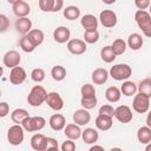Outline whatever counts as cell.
Masks as SVG:
<instances>
[{
  "mask_svg": "<svg viewBox=\"0 0 151 151\" xmlns=\"http://www.w3.org/2000/svg\"><path fill=\"white\" fill-rule=\"evenodd\" d=\"M144 44V40H143V37L138 33H132L129 35L127 38V45L132 50V51H138L142 48Z\"/></svg>",
  "mask_w": 151,
  "mask_h": 151,
  "instance_id": "23",
  "label": "cell"
},
{
  "mask_svg": "<svg viewBox=\"0 0 151 151\" xmlns=\"http://www.w3.org/2000/svg\"><path fill=\"white\" fill-rule=\"evenodd\" d=\"M111 47H112V51L116 55H122L126 50V42L122 38H118V39L113 40Z\"/></svg>",
  "mask_w": 151,
  "mask_h": 151,
  "instance_id": "31",
  "label": "cell"
},
{
  "mask_svg": "<svg viewBox=\"0 0 151 151\" xmlns=\"http://www.w3.org/2000/svg\"><path fill=\"white\" fill-rule=\"evenodd\" d=\"M114 117L118 122L126 124V123H130L132 120L133 113L127 105H120L117 109H114Z\"/></svg>",
  "mask_w": 151,
  "mask_h": 151,
  "instance_id": "8",
  "label": "cell"
},
{
  "mask_svg": "<svg viewBox=\"0 0 151 151\" xmlns=\"http://www.w3.org/2000/svg\"><path fill=\"white\" fill-rule=\"evenodd\" d=\"M88 151H105V149L100 145H92Z\"/></svg>",
  "mask_w": 151,
  "mask_h": 151,
  "instance_id": "48",
  "label": "cell"
},
{
  "mask_svg": "<svg viewBox=\"0 0 151 151\" xmlns=\"http://www.w3.org/2000/svg\"><path fill=\"white\" fill-rule=\"evenodd\" d=\"M137 90H138L137 85H136L133 81H131V80H125V81L123 83L122 87H120V91H122V93H123L124 96H127V97L136 94Z\"/></svg>",
  "mask_w": 151,
  "mask_h": 151,
  "instance_id": "29",
  "label": "cell"
},
{
  "mask_svg": "<svg viewBox=\"0 0 151 151\" xmlns=\"http://www.w3.org/2000/svg\"><path fill=\"white\" fill-rule=\"evenodd\" d=\"M99 40L98 31H85L84 32V41L86 44H96Z\"/></svg>",
  "mask_w": 151,
  "mask_h": 151,
  "instance_id": "37",
  "label": "cell"
},
{
  "mask_svg": "<svg viewBox=\"0 0 151 151\" xmlns=\"http://www.w3.org/2000/svg\"><path fill=\"white\" fill-rule=\"evenodd\" d=\"M120 96H122V91L116 86H110L105 91V98L110 103H117L120 99Z\"/></svg>",
  "mask_w": 151,
  "mask_h": 151,
  "instance_id": "26",
  "label": "cell"
},
{
  "mask_svg": "<svg viewBox=\"0 0 151 151\" xmlns=\"http://www.w3.org/2000/svg\"><path fill=\"white\" fill-rule=\"evenodd\" d=\"M90 120H91V114L85 109H79V110H77L73 113V122L77 125H79V126H83V125L88 124Z\"/></svg>",
  "mask_w": 151,
  "mask_h": 151,
  "instance_id": "16",
  "label": "cell"
},
{
  "mask_svg": "<svg viewBox=\"0 0 151 151\" xmlns=\"http://www.w3.org/2000/svg\"><path fill=\"white\" fill-rule=\"evenodd\" d=\"M46 136H44L42 133H35L32 136L31 138V146L33 150L35 151H44L45 149V144H46Z\"/></svg>",
  "mask_w": 151,
  "mask_h": 151,
  "instance_id": "22",
  "label": "cell"
},
{
  "mask_svg": "<svg viewBox=\"0 0 151 151\" xmlns=\"http://www.w3.org/2000/svg\"><path fill=\"white\" fill-rule=\"evenodd\" d=\"M19 45H20L21 50H22L24 52H26V53H31V52H33V51L37 48V47L34 46V44L31 41V39H29L27 35H24V37L20 39Z\"/></svg>",
  "mask_w": 151,
  "mask_h": 151,
  "instance_id": "34",
  "label": "cell"
},
{
  "mask_svg": "<svg viewBox=\"0 0 151 151\" xmlns=\"http://www.w3.org/2000/svg\"><path fill=\"white\" fill-rule=\"evenodd\" d=\"M55 151H59V150H55Z\"/></svg>",
  "mask_w": 151,
  "mask_h": 151,
  "instance_id": "53",
  "label": "cell"
},
{
  "mask_svg": "<svg viewBox=\"0 0 151 151\" xmlns=\"http://www.w3.org/2000/svg\"><path fill=\"white\" fill-rule=\"evenodd\" d=\"M47 92L46 90L40 86V85H35L32 87V90L29 91L28 96H27V103L31 105V106H40L42 103L46 101V98H47Z\"/></svg>",
  "mask_w": 151,
  "mask_h": 151,
  "instance_id": "1",
  "label": "cell"
},
{
  "mask_svg": "<svg viewBox=\"0 0 151 151\" xmlns=\"http://www.w3.org/2000/svg\"><path fill=\"white\" fill-rule=\"evenodd\" d=\"M52 130L54 131H61L66 127V119L63 114L60 113H54L51 116L50 118V122H48Z\"/></svg>",
  "mask_w": 151,
  "mask_h": 151,
  "instance_id": "15",
  "label": "cell"
},
{
  "mask_svg": "<svg viewBox=\"0 0 151 151\" xmlns=\"http://www.w3.org/2000/svg\"><path fill=\"white\" fill-rule=\"evenodd\" d=\"M45 103L54 111H60L64 107V100H63L61 96L58 92H50L47 94V98H46Z\"/></svg>",
  "mask_w": 151,
  "mask_h": 151,
  "instance_id": "12",
  "label": "cell"
},
{
  "mask_svg": "<svg viewBox=\"0 0 151 151\" xmlns=\"http://www.w3.org/2000/svg\"><path fill=\"white\" fill-rule=\"evenodd\" d=\"M81 138L86 144H94L99 138V133L97 130H94L92 127H87L83 131Z\"/></svg>",
  "mask_w": 151,
  "mask_h": 151,
  "instance_id": "24",
  "label": "cell"
},
{
  "mask_svg": "<svg viewBox=\"0 0 151 151\" xmlns=\"http://www.w3.org/2000/svg\"><path fill=\"white\" fill-rule=\"evenodd\" d=\"M132 74V68L127 64H116L110 70V76L118 81L127 80Z\"/></svg>",
  "mask_w": 151,
  "mask_h": 151,
  "instance_id": "3",
  "label": "cell"
},
{
  "mask_svg": "<svg viewBox=\"0 0 151 151\" xmlns=\"http://www.w3.org/2000/svg\"><path fill=\"white\" fill-rule=\"evenodd\" d=\"M15 28L21 34H28L32 31V21L28 18H18L15 21Z\"/></svg>",
  "mask_w": 151,
  "mask_h": 151,
  "instance_id": "19",
  "label": "cell"
},
{
  "mask_svg": "<svg viewBox=\"0 0 151 151\" xmlns=\"http://www.w3.org/2000/svg\"><path fill=\"white\" fill-rule=\"evenodd\" d=\"M24 127L19 124L12 125L7 131V139L11 145H20L24 140Z\"/></svg>",
  "mask_w": 151,
  "mask_h": 151,
  "instance_id": "5",
  "label": "cell"
},
{
  "mask_svg": "<svg viewBox=\"0 0 151 151\" xmlns=\"http://www.w3.org/2000/svg\"><path fill=\"white\" fill-rule=\"evenodd\" d=\"M107 78H109V72L105 68H96L91 76V79L96 85L105 84L107 81Z\"/></svg>",
  "mask_w": 151,
  "mask_h": 151,
  "instance_id": "20",
  "label": "cell"
},
{
  "mask_svg": "<svg viewBox=\"0 0 151 151\" xmlns=\"http://www.w3.org/2000/svg\"><path fill=\"white\" fill-rule=\"evenodd\" d=\"M134 5L138 8V11H145L147 7H150L151 1L150 0H134Z\"/></svg>",
  "mask_w": 151,
  "mask_h": 151,
  "instance_id": "44",
  "label": "cell"
},
{
  "mask_svg": "<svg viewBox=\"0 0 151 151\" xmlns=\"http://www.w3.org/2000/svg\"><path fill=\"white\" fill-rule=\"evenodd\" d=\"M55 0H39V7L42 12H52Z\"/></svg>",
  "mask_w": 151,
  "mask_h": 151,
  "instance_id": "39",
  "label": "cell"
},
{
  "mask_svg": "<svg viewBox=\"0 0 151 151\" xmlns=\"http://www.w3.org/2000/svg\"><path fill=\"white\" fill-rule=\"evenodd\" d=\"M11 4H12L13 13L18 18H27V15L31 12V7H29V5L26 1L17 0V1H11Z\"/></svg>",
  "mask_w": 151,
  "mask_h": 151,
  "instance_id": "10",
  "label": "cell"
},
{
  "mask_svg": "<svg viewBox=\"0 0 151 151\" xmlns=\"http://www.w3.org/2000/svg\"><path fill=\"white\" fill-rule=\"evenodd\" d=\"M80 15V9L77 6H67L64 9V17L67 20H76Z\"/></svg>",
  "mask_w": 151,
  "mask_h": 151,
  "instance_id": "33",
  "label": "cell"
},
{
  "mask_svg": "<svg viewBox=\"0 0 151 151\" xmlns=\"http://www.w3.org/2000/svg\"><path fill=\"white\" fill-rule=\"evenodd\" d=\"M146 126L151 129V111L147 113V117H146Z\"/></svg>",
  "mask_w": 151,
  "mask_h": 151,
  "instance_id": "49",
  "label": "cell"
},
{
  "mask_svg": "<svg viewBox=\"0 0 151 151\" xmlns=\"http://www.w3.org/2000/svg\"><path fill=\"white\" fill-rule=\"evenodd\" d=\"M132 107L138 113H145L150 107V98L142 93L136 94L132 101Z\"/></svg>",
  "mask_w": 151,
  "mask_h": 151,
  "instance_id": "6",
  "label": "cell"
},
{
  "mask_svg": "<svg viewBox=\"0 0 151 151\" xmlns=\"http://www.w3.org/2000/svg\"><path fill=\"white\" fill-rule=\"evenodd\" d=\"M67 50L72 54L80 55V54L86 52L87 46H86V42L84 40H81V39H71L67 42Z\"/></svg>",
  "mask_w": 151,
  "mask_h": 151,
  "instance_id": "11",
  "label": "cell"
},
{
  "mask_svg": "<svg viewBox=\"0 0 151 151\" xmlns=\"http://www.w3.org/2000/svg\"><path fill=\"white\" fill-rule=\"evenodd\" d=\"M149 13L151 14V5H150V9H149Z\"/></svg>",
  "mask_w": 151,
  "mask_h": 151,
  "instance_id": "52",
  "label": "cell"
},
{
  "mask_svg": "<svg viewBox=\"0 0 151 151\" xmlns=\"http://www.w3.org/2000/svg\"><path fill=\"white\" fill-rule=\"evenodd\" d=\"M64 133L67 137V139L76 140V139L81 137L83 131L80 130V126L77 125V124H67L66 127L64 129Z\"/></svg>",
  "mask_w": 151,
  "mask_h": 151,
  "instance_id": "18",
  "label": "cell"
},
{
  "mask_svg": "<svg viewBox=\"0 0 151 151\" xmlns=\"http://www.w3.org/2000/svg\"><path fill=\"white\" fill-rule=\"evenodd\" d=\"M99 20H100V24L106 27V28H112L117 25V14L116 12H113L112 9H104L100 12L99 14Z\"/></svg>",
  "mask_w": 151,
  "mask_h": 151,
  "instance_id": "7",
  "label": "cell"
},
{
  "mask_svg": "<svg viewBox=\"0 0 151 151\" xmlns=\"http://www.w3.org/2000/svg\"><path fill=\"white\" fill-rule=\"evenodd\" d=\"M100 57H101L103 61H105V63H107V64L114 61V59H116V54L113 53L111 46H105V47H103V48L100 50Z\"/></svg>",
  "mask_w": 151,
  "mask_h": 151,
  "instance_id": "32",
  "label": "cell"
},
{
  "mask_svg": "<svg viewBox=\"0 0 151 151\" xmlns=\"http://www.w3.org/2000/svg\"><path fill=\"white\" fill-rule=\"evenodd\" d=\"M9 113V105L6 101H1L0 103V117L4 118Z\"/></svg>",
  "mask_w": 151,
  "mask_h": 151,
  "instance_id": "46",
  "label": "cell"
},
{
  "mask_svg": "<svg viewBox=\"0 0 151 151\" xmlns=\"http://www.w3.org/2000/svg\"><path fill=\"white\" fill-rule=\"evenodd\" d=\"M81 98H97L96 97V88L91 84H85L80 88Z\"/></svg>",
  "mask_w": 151,
  "mask_h": 151,
  "instance_id": "36",
  "label": "cell"
},
{
  "mask_svg": "<svg viewBox=\"0 0 151 151\" xmlns=\"http://www.w3.org/2000/svg\"><path fill=\"white\" fill-rule=\"evenodd\" d=\"M21 61V57L19 54L18 51L15 50H11V51H7L5 54H4V58H2V63L6 67L8 68H14L17 66H19Z\"/></svg>",
  "mask_w": 151,
  "mask_h": 151,
  "instance_id": "9",
  "label": "cell"
},
{
  "mask_svg": "<svg viewBox=\"0 0 151 151\" xmlns=\"http://www.w3.org/2000/svg\"><path fill=\"white\" fill-rule=\"evenodd\" d=\"M63 6H64V1H63V0H55V1H54V7H53V11H52V12H58V11H60V9L63 8Z\"/></svg>",
  "mask_w": 151,
  "mask_h": 151,
  "instance_id": "47",
  "label": "cell"
},
{
  "mask_svg": "<svg viewBox=\"0 0 151 151\" xmlns=\"http://www.w3.org/2000/svg\"><path fill=\"white\" fill-rule=\"evenodd\" d=\"M145 151H151V143H149V144L146 145V147H145Z\"/></svg>",
  "mask_w": 151,
  "mask_h": 151,
  "instance_id": "50",
  "label": "cell"
},
{
  "mask_svg": "<svg viewBox=\"0 0 151 151\" xmlns=\"http://www.w3.org/2000/svg\"><path fill=\"white\" fill-rule=\"evenodd\" d=\"M29 116H28V112L25 110V109H15L12 113H11V119L15 123V124H19V125H21V123L26 119V118H28Z\"/></svg>",
  "mask_w": 151,
  "mask_h": 151,
  "instance_id": "28",
  "label": "cell"
},
{
  "mask_svg": "<svg viewBox=\"0 0 151 151\" xmlns=\"http://www.w3.org/2000/svg\"><path fill=\"white\" fill-rule=\"evenodd\" d=\"M112 124H113L112 117L104 116V114H98V117L96 118V126L100 131H107V130H110L112 127Z\"/></svg>",
  "mask_w": 151,
  "mask_h": 151,
  "instance_id": "21",
  "label": "cell"
},
{
  "mask_svg": "<svg viewBox=\"0 0 151 151\" xmlns=\"http://www.w3.org/2000/svg\"><path fill=\"white\" fill-rule=\"evenodd\" d=\"M110 151H123V150H122L120 147H112Z\"/></svg>",
  "mask_w": 151,
  "mask_h": 151,
  "instance_id": "51",
  "label": "cell"
},
{
  "mask_svg": "<svg viewBox=\"0 0 151 151\" xmlns=\"http://www.w3.org/2000/svg\"><path fill=\"white\" fill-rule=\"evenodd\" d=\"M80 104L85 110H92L97 105V98H81Z\"/></svg>",
  "mask_w": 151,
  "mask_h": 151,
  "instance_id": "40",
  "label": "cell"
},
{
  "mask_svg": "<svg viewBox=\"0 0 151 151\" xmlns=\"http://www.w3.org/2000/svg\"><path fill=\"white\" fill-rule=\"evenodd\" d=\"M27 37L31 39V41L34 44V46H35V47H38L39 45H41V44H42V41H44V39H45L44 32H42L41 29H38V28L32 29V31L27 34Z\"/></svg>",
  "mask_w": 151,
  "mask_h": 151,
  "instance_id": "27",
  "label": "cell"
},
{
  "mask_svg": "<svg viewBox=\"0 0 151 151\" xmlns=\"http://www.w3.org/2000/svg\"><path fill=\"white\" fill-rule=\"evenodd\" d=\"M80 24L85 28V31H97L98 19L93 14H85L80 19Z\"/></svg>",
  "mask_w": 151,
  "mask_h": 151,
  "instance_id": "17",
  "label": "cell"
},
{
  "mask_svg": "<svg viewBox=\"0 0 151 151\" xmlns=\"http://www.w3.org/2000/svg\"><path fill=\"white\" fill-rule=\"evenodd\" d=\"M31 78L35 83H41L45 79V71L42 68H34L31 72Z\"/></svg>",
  "mask_w": 151,
  "mask_h": 151,
  "instance_id": "38",
  "label": "cell"
},
{
  "mask_svg": "<svg viewBox=\"0 0 151 151\" xmlns=\"http://www.w3.org/2000/svg\"><path fill=\"white\" fill-rule=\"evenodd\" d=\"M55 150H58V142L54 138L47 137L46 138V144H45L44 151H55Z\"/></svg>",
  "mask_w": 151,
  "mask_h": 151,
  "instance_id": "41",
  "label": "cell"
},
{
  "mask_svg": "<svg viewBox=\"0 0 151 151\" xmlns=\"http://www.w3.org/2000/svg\"><path fill=\"white\" fill-rule=\"evenodd\" d=\"M99 114L113 117V116H114V109H113L111 105H109V104L103 105V106H100V109H99Z\"/></svg>",
  "mask_w": 151,
  "mask_h": 151,
  "instance_id": "42",
  "label": "cell"
},
{
  "mask_svg": "<svg viewBox=\"0 0 151 151\" xmlns=\"http://www.w3.org/2000/svg\"><path fill=\"white\" fill-rule=\"evenodd\" d=\"M61 151H76V144L73 140L67 139L61 145Z\"/></svg>",
  "mask_w": 151,
  "mask_h": 151,
  "instance_id": "45",
  "label": "cell"
},
{
  "mask_svg": "<svg viewBox=\"0 0 151 151\" xmlns=\"http://www.w3.org/2000/svg\"><path fill=\"white\" fill-rule=\"evenodd\" d=\"M134 20L144 35L151 38V14L146 11H137L134 13Z\"/></svg>",
  "mask_w": 151,
  "mask_h": 151,
  "instance_id": "2",
  "label": "cell"
},
{
  "mask_svg": "<svg viewBox=\"0 0 151 151\" xmlns=\"http://www.w3.org/2000/svg\"><path fill=\"white\" fill-rule=\"evenodd\" d=\"M45 125H46V119L44 117H40V116L28 117L21 123V126L24 127V130L28 131V132L40 131L45 127Z\"/></svg>",
  "mask_w": 151,
  "mask_h": 151,
  "instance_id": "4",
  "label": "cell"
},
{
  "mask_svg": "<svg viewBox=\"0 0 151 151\" xmlns=\"http://www.w3.org/2000/svg\"><path fill=\"white\" fill-rule=\"evenodd\" d=\"M9 27V20L5 14H0V32L4 33Z\"/></svg>",
  "mask_w": 151,
  "mask_h": 151,
  "instance_id": "43",
  "label": "cell"
},
{
  "mask_svg": "<svg viewBox=\"0 0 151 151\" xmlns=\"http://www.w3.org/2000/svg\"><path fill=\"white\" fill-rule=\"evenodd\" d=\"M70 37H71V32H70V29H68L67 27H65V26H59V27H57V28L54 29V32H53V38H54V40H55L57 42H59V44L68 42V41L71 40Z\"/></svg>",
  "mask_w": 151,
  "mask_h": 151,
  "instance_id": "14",
  "label": "cell"
},
{
  "mask_svg": "<svg viewBox=\"0 0 151 151\" xmlns=\"http://www.w3.org/2000/svg\"><path fill=\"white\" fill-rule=\"evenodd\" d=\"M51 76L55 81H61L66 77V68L64 66H60V65L53 66L51 70Z\"/></svg>",
  "mask_w": 151,
  "mask_h": 151,
  "instance_id": "30",
  "label": "cell"
},
{
  "mask_svg": "<svg viewBox=\"0 0 151 151\" xmlns=\"http://www.w3.org/2000/svg\"><path fill=\"white\" fill-rule=\"evenodd\" d=\"M138 91L142 94H145L146 97L151 98V78H146L142 80L138 85Z\"/></svg>",
  "mask_w": 151,
  "mask_h": 151,
  "instance_id": "35",
  "label": "cell"
},
{
  "mask_svg": "<svg viewBox=\"0 0 151 151\" xmlns=\"http://www.w3.org/2000/svg\"><path fill=\"white\" fill-rule=\"evenodd\" d=\"M26 71L20 67V66H17L11 70V73H9V81L13 84V85H20L22 84L25 80H26Z\"/></svg>",
  "mask_w": 151,
  "mask_h": 151,
  "instance_id": "13",
  "label": "cell"
},
{
  "mask_svg": "<svg viewBox=\"0 0 151 151\" xmlns=\"http://www.w3.org/2000/svg\"><path fill=\"white\" fill-rule=\"evenodd\" d=\"M137 138L140 144H149L151 143V129L147 126H142L137 131Z\"/></svg>",
  "mask_w": 151,
  "mask_h": 151,
  "instance_id": "25",
  "label": "cell"
}]
</instances>
